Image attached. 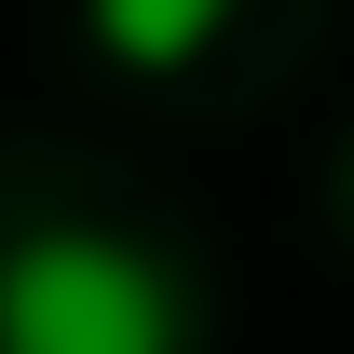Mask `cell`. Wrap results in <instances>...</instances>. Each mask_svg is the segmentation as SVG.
I'll return each instance as SVG.
<instances>
[{
    "instance_id": "1",
    "label": "cell",
    "mask_w": 354,
    "mask_h": 354,
    "mask_svg": "<svg viewBox=\"0 0 354 354\" xmlns=\"http://www.w3.org/2000/svg\"><path fill=\"white\" fill-rule=\"evenodd\" d=\"M0 354H177V286L109 232H41L0 259Z\"/></svg>"
},
{
    "instance_id": "2",
    "label": "cell",
    "mask_w": 354,
    "mask_h": 354,
    "mask_svg": "<svg viewBox=\"0 0 354 354\" xmlns=\"http://www.w3.org/2000/svg\"><path fill=\"white\" fill-rule=\"evenodd\" d=\"M95 14H109V41H123L136 68H164V55H191V28H205L218 0H95Z\"/></svg>"
}]
</instances>
